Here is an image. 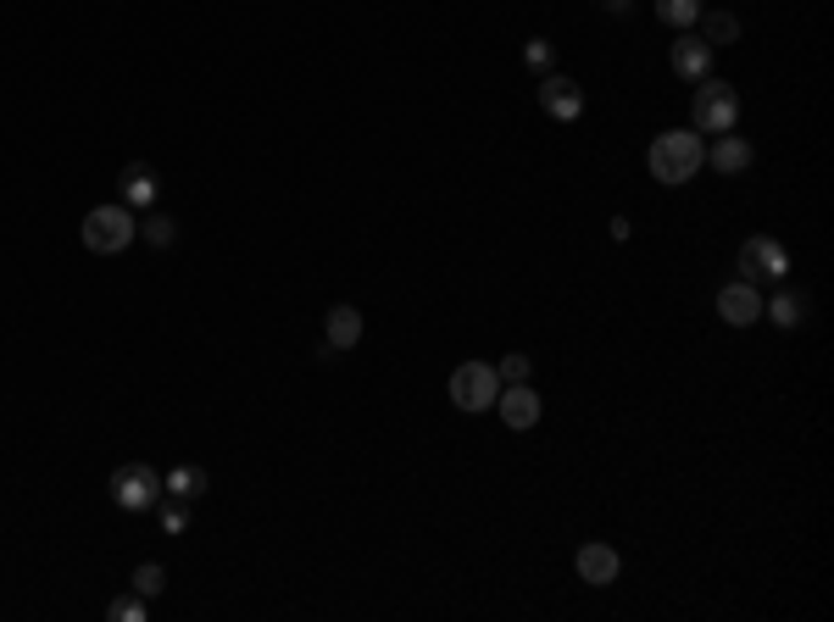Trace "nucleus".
Here are the masks:
<instances>
[{
  "instance_id": "nucleus-10",
  "label": "nucleus",
  "mask_w": 834,
  "mask_h": 622,
  "mask_svg": "<svg viewBox=\"0 0 834 622\" xmlns=\"http://www.w3.org/2000/svg\"><path fill=\"white\" fill-rule=\"evenodd\" d=\"M718 317L729 323V328H751V323H757L763 317V295H757V284H723L718 290Z\"/></svg>"
},
{
  "instance_id": "nucleus-11",
  "label": "nucleus",
  "mask_w": 834,
  "mask_h": 622,
  "mask_svg": "<svg viewBox=\"0 0 834 622\" xmlns=\"http://www.w3.org/2000/svg\"><path fill=\"white\" fill-rule=\"evenodd\" d=\"M357 339H362V312H357L351 301L328 306V323H323V344H328V350H357Z\"/></svg>"
},
{
  "instance_id": "nucleus-3",
  "label": "nucleus",
  "mask_w": 834,
  "mask_h": 622,
  "mask_svg": "<svg viewBox=\"0 0 834 622\" xmlns=\"http://www.w3.org/2000/svg\"><path fill=\"white\" fill-rule=\"evenodd\" d=\"M690 117H696V134H729L740 123V95L723 78H701L696 101H690Z\"/></svg>"
},
{
  "instance_id": "nucleus-25",
  "label": "nucleus",
  "mask_w": 834,
  "mask_h": 622,
  "mask_svg": "<svg viewBox=\"0 0 834 622\" xmlns=\"http://www.w3.org/2000/svg\"><path fill=\"white\" fill-rule=\"evenodd\" d=\"M629 7H634V0H601V12H607V18H629Z\"/></svg>"
},
{
  "instance_id": "nucleus-2",
  "label": "nucleus",
  "mask_w": 834,
  "mask_h": 622,
  "mask_svg": "<svg viewBox=\"0 0 834 622\" xmlns=\"http://www.w3.org/2000/svg\"><path fill=\"white\" fill-rule=\"evenodd\" d=\"M78 239H83V250H95V256H123V250L139 239V217H134L123 201H117V206H95L90 217H83Z\"/></svg>"
},
{
  "instance_id": "nucleus-7",
  "label": "nucleus",
  "mask_w": 834,
  "mask_h": 622,
  "mask_svg": "<svg viewBox=\"0 0 834 622\" xmlns=\"http://www.w3.org/2000/svg\"><path fill=\"white\" fill-rule=\"evenodd\" d=\"M573 573H578L584 584H590V589H607V584L623 573V556H618L607 540H590V545H578V551H573Z\"/></svg>"
},
{
  "instance_id": "nucleus-20",
  "label": "nucleus",
  "mask_w": 834,
  "mask_h": 622,
  "mask_svg": "<svg viewBox=\"0 0 834 622\" xmlns=\"http://www.w3.org/2000/svg\"><path fill=\"white\" fill-rule=\"evenodd\" d=\"M495 378H500V384H529V378H534V362H529L523 350H507V355L495 362Z\"/></svg>"
},
{
  "instance_id": "nucleus-23",
  "label": "nucleus",
  "mask_w": 834,
  "mask_h": 622,
  "mask_svg": "<svg viewBox=\"0 0 834 622\" xmlns=\"http://www.w3.org/2000/svg\"><path fill=\"white\" fill-rule=\"evenodd\" d=\"M184 528H190V500H173V495H167V506H161V533H173V540H179Z\"/></svg>"
},
{
  "instance_id": "nucleus-16",
  "label": "nucleus",
  "mask_w": 834,
  "mask_h": 622,
  "mask_svg": "<svg viewBox=\"0 0 834 622\" xmlns=\"http://www.w3.org/2000/svg\"><path fill=\"white\" fill-rule=\"evenodd\" d=\"M696 23L707 29L701 39H707L712 50H723V45H734V39H740V18H734V12H701Z\"/></svg>"
},
{
  "instance_id": "nucleus-18",
  "label": "nucleus",
  "mask_w": 834,
  "mask_h": 622,
  "mask_svg": "<svg viewBox=\"0 0 834 622\" xmlns=\"http://www.w3.org/2000/svg\"><path fill=\"white\" fill-rule=\"evenodd\" d=\"M139 239H145V245H156V250H167V245L179 239V223L167 217V212H145V217H139Z\"/></svg>"
},
{
  "instance_id": "nucleus-24",
  "label": "nucleus",
  "mask_w": 834,
  "mask_h": 622,
  "mask_svg": "<svg viewBox=\"0 0 834 622\" xmlns=\"http://www.w3.org/2000/svg\"><path fill=\"white\" fill-rule=\"evenodd\" d=\"M523 61H529L534 72H551V61H556V50H551V39H529V45H523Z\"/></svg>"
},
{
  "instance_id": "nucleus-19",
  "label": "nucleus",
  "mask_w": 834,
  "mask_h": 622,
  "mask_svg": "<svg viewBox=\"0 0 834 622\" xmlns=\"http://www.w3.org/2000/svg\"><path fill=\"white\" fill-rule=\"evenodd\" d=\"M701 12H707L701 0H656V18H662L667 29H690Z\"/></svg>"
},
{
  "instance_id": "nucleus-4",
  "label": "nucleus",
  "mask_w": 834,
  "mask_h": 622,
  "mask_svg": "<svg viewBox=\"0 0 834 622\" xmlns=\"http://www.w3.org/2000/svg\"><path fill=\"white\" fill-rule=\"evenodd\" d=\"M495 395H500V378H495L489 362H462L451 373V406L457 411H489Z\"/></svg>"
},
{
  "instance_id": "nucleus-9",
  "label": "nucleus",
  "mask_w": 834,
  "mask_h": 622,
  "mask_svg": "<svg viewBox=\"0 0 834 622\" xmlns=\"http://www.w3.org/2000/svg\"><path fill=\"white\" fill-rule=\"evenodd\" d=\"M495 411H500V422H507L512 433H523V428H534L540 422V395H534V384H500V395H495Z\"/></svg>"
},
{
  "instance_id": "nucleus-8",
  "label": "nucleus",
  "mask_w": 834,
  "mask_h": 622,
  "mask_svg": "<svg viewBox=\"0 0 834 622\" xmlns=\"http://www.w3.org/2000/svg\"><path fill=\"white\" fill-rule=\"evenodd\" d=\"M540 106H545V117L573 123V117L584 112V89H578V78H567V72H545V78H540Z\"/></svg>"
},
{
  "instance_id": "nucleus-21",
  "label": "nucleus",
  "mask_w": 834,
  "mask_h": 622,
  "mask_svg": "<svg viewBox=\"0 0 834 622\" xmlns=\"http://www.w3.org/2000/svg\"><path fill=\"white\" fill-rule=\"evenodd\" d=\"M128 589H134V595H145V600H156V595L167 589V567H161V562H139Z\"/></svg>"
},
{
  "instance_id": "nucleus-15",
  "label": "nucleus",
  "mask_w": 834,
  "mask_h": 622,
  "mask_svg": "<svg viewBox=\"0 0 834 622\" xmlns=\"http://www.w3.org/2000/svg\"><path fill=\"white\" fill-rule=\"evenodd\" d=\"M206 484H212L206 467H173V473L161 478V495H173V500H201Z\"/></svg>"
},
{
  "instance_id": "nucleus-22",
  "label": "nucleus",
  "mask_w": 834,
  "mask_h": 622,
  "mask_svg": "<svg viewBox=\"0 0 834 622\" xmlns=\"http://www.w3.org/2000/svg\"><path fill=\"white\" fill-rule=\"evenodd\" d=\"M106 617H112V622H145V595H134V589L117 595V600L106 606Z\"/></svg>"
},
{
  "instance_id": "nucleus-17",
  "label": "nucleus",
  "mask_w": 834,
  "mask_h": 622,
  "mask_svg": "<svg viewBox=\"0 0 834 622\" xmlns=\"http://www.w3.org/2000/svg\"><path fill=\"white\" fill-rule=\"evenodd\" d=\"M763 317H768V323H779V328H801L807 301H801V295H790V290H779L774 301H763Z\"/></svg>"
},
{
  "instance_id": "nucleus-5",
  "label": "nucleus",
  "mask_w": 834,
  "mask_h": 622,
  "mask_svg": "<svg viewBox=\"0 0 834 622\" xmlns=\"http://www.w3.org/2000/svg\"><path fill=\"white\" fill-rule=\"evenodd\" d=\"M112 500L123 506V511H150V506H161V473L156 467H145V462H128V467H117L112 473Z\"/></svg>"
},
{
  "instance_id": "nucleus-6",
  "label": "nucleus",
  "mask_w": 834,
  "mask_h": 622,
  "mask_svg": "<svg viewBox=\"0 0 834 622\" xmlns=\"http://www.w3.org/2000/svg\"><path fill=\"white\" fill-rule=\"evenodd\" d=\"M785 273H790V256H785L779 239L757 234V239L740 245V279H745V284H757V279H785Z\"/></svg>"
},
{
  "instance_id": "nucleus-13",
  "label": "nucleus",
  "mask_w": 834,
  "mask_h": 622,
  "mask_svg": "<svg viewBox=\"0 0 834 622\" xmlns=\"http://www.w3.org/2000/svg\"><path fill=\"white\" fill-rule=\"evenodd\" d=\"M674 72H679V78H690V83H701V78L712 72V45H707V39H696V34H685V39L674 45Z\"/></svg>"
},
{
  "instance_id": "nucleus-14",
  "label": "nucleus",
  "mask_w": 834,
  "mask_h": 622,
  "mask_svg": "<svg viewBox=\"0 0 834 622\" xmlns=\"http://www.w3.org/2000/svg\"><path fill=\"white\" fill-rule=\"evenodd\" d=\"M707 161H712L718 172H745V167H751V145H745L740 134H718V139L707 145Z\"/></svg>"
},
{
  "instance_id": "nucleus-1",
  "label": "nucleus",
  "mask_w": 834,
  "mask_h": 622,
  "mask_svg": "<svg viewBox=\"0 0 834 622\" xmlns=\"http://www.w3.org/2000/svg\"><path fill=\"white\" fill-rule=\"evenodd\" d=\"M645 167H651L656 184H690V178L707 167V139L696 128H667V134L651 139Z\"/></svg>"
},
{
  "instance_id": "nucleus-12",
  "label": "nucleus",
  "mask_w": 834,
  "mask_h": 622,
  "mask_svg": "<svg viewBox=\"0 0 834 622\" xmlns=\"http://www.w3.org/2000/svg\"><path fill=\"white\" fill-rule=\"evenodd\" d=\"M156 195H161L156 167H150V161H128V167H123V206H128V212H145V206H156Z\"/></svg>"
}]
</instances>
